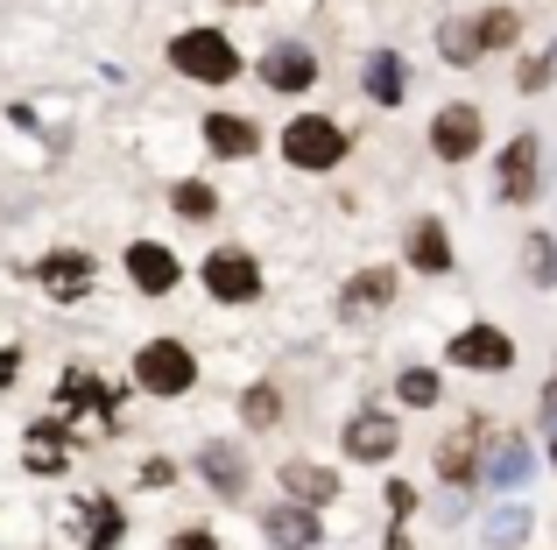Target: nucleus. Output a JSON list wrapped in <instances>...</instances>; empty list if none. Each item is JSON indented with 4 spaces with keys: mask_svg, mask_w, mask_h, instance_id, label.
<instances>
[{
    "mask_svg": "<svg viewBox=\"0 0 557 550\" xmlns=\"http://www.w3.org/2000/svg\"><path fill=\"white\" fill-rule=\"evenodd\" d=\"M85 550H113L127 537V515H121V501H85Z\"/></svg>",
    "mask_w": 557,
    "mask_h": 550,
    "instance_id": "412c9836",
    "label": "nucleus"
},
{
    "mask_svg": "<svg viewBox=\"0 0 557 550\" xmlns=\"http://www.w3.org/2000/svg\"><path fill=\"white\" fill-rule=\"evenodd\" d=\"M473 28H480V50H508V42L522 36V14L516 8H487Z\"/></svg>",
    "mask_w": 557,
    "mask_h": 550,
    "instance_id": "5701e85b",
    "label": "nucleus"
},
{
    "mask_svg": "<svg viewBox=\"0 0 557 550\" xmlns=\"http://www.w3.org/2000/svg\"><path fill=\"white\" fill-rule=\"evenodd\" d=\"M544 430H550V459H557V382L544 388Z\"/></svg>",
    "mask_w": 557,
    "mask_h": 550,
    "instance_id": "72a5a7b5",
    "label": "nucleus"
},
{
    "mask_svg": "<svg viewBox=\"0 0 557 550\" xmlns=\"http://www.w3.org/2000/svg\"><path fill=\"white\" fill-rule=\"evenodd\" d=\"M275 480H283L289 501H304V509H325V501L339 495V473H332V466H311V459H289Z\"/></svg>",
    "mask_w": 557,
    "mask_h": 550,
    "instance_id": "4468645a",
    "label": "nucleus"
},
{
    "mask_svg": "<svg viewBox=\"0 0 557 550\" xmlns=\"http://www.w3.org/2000/svg\"><path fill=\"white\" fill-rule=\"evenodd\" d=\"M135 382L149 388V396H184V388L198 382V360H190V346H177V339H149L135 353Z\"/></svg>",
    "mask_w": 557,
    "mask_h": 550,
    "instance_id": "7ed1b4c3",
    "label": "nucleus"
},
{
    "mask_svg": "<svg viewBox=\"0 0 557 550\" xmlns=\"http://www.w3.org/2000/svg\"><path fill=\"white\" fill-rule=\"evenodd\" d=\"M233 8H255V0H233Z\"/></svg>",
    "mask_w": 557,
    "mask_h": 550,
    "instance_id": "e433bc0d",
    "label": "nucleus"
},
{
    "mask_svg": "<svg viewBox=\"0 0 557 550\" xmlns=\"http://www.w3.org/2000/svg\"><path fill=\"white\" fill-rule=\"evenodd\" d=\"M388 509H395V515H409V509H417V487H403V480H388Z\"/></svg>",
    "mask_w": 557,
    "mask_h": 550,
    "instance_id": "473e14b6",
    "label": "nucleus"
},
{
    "mask_svg": "<svg viewBox=\"0 0 557 550\" xmlns=\"http://www.w3.org/2000/svg\"><path fill=\"white\" fill-rule=\"evenodd\" d=\"M445 360L451 367H480V374H508L516 367V346H508V332H494V325H466L459 339L445 346Z\"/></svg>",
    "mask_w": 557,
    "mask_h": 550,
    "instance_id": "39448f33",
    "label": "nucleus"
},
{
    "mask_svg": "<svg viewBox=\"0 0 557 550\" xmlns=\"http://www.w3.org/2000/svg\"><path fill=\"white\" fill-rule=\"evenodd\" d=\"M177 550H219L212 537H198V529H190V537H177Z\"/></svg>",
    "mask_w": 557,
    "mask_h": 550,
    "instance_id": "c9c22d12",
    "label": "nucleus"
},
{
    "mask_svg": "<svg viewBox=\"0 0 557 550\" xmlns=\"http://www.w3.org/2000/svg\"><path fill=\"white\" fill-rule=\"evenodd\" d=\"M536 163H544V155H536V135H516L502 149V170H494L502 205H530V198H536Z\"/></svg>",
    "mask_w": 557,
    "mask_h": 550,
    "instance_id": "0eeeda50",
    "label": "nucleus"
},
{
    "mask_svg": "<svg viewBox=\"0 0 557 550\" xmlns=\"http://www.w3.org/2000/svg\"><path fill=\"white\" fill-rule=\"evenodd\" d=\"M480 430H487V424H466V430H451V438L437 445V473H445L451 487H466V480H473V459H480Z\"/></svg>",
    "mask_w": 557,
    "mask_h": 550,
    "instance_id": "a211bd4d",
    "label": "nucleus"
},
{
    "mask_svg": "<svg viewBox=\"0 0 557 550\" xmlns=\"http://www.w3.org/2000/svg\"><path fill=\"white\" fill-rule=\"evenodd\" d=\"M22 459H28V473H57L71 452H64L57 438H42V430H28V452H22Z\"/></svg>",
    "mask_w": 557,
    "mask_h": 550,
    "instance_id": "c85d7f7f",
    "label": "nucleus"
},
{
    "mask_svg": "<svg viewBox=\"0 0 557 550\" xmlns=\"http://www.w3.org/2000/svg\"><path fill=\"white\" fill-rule=\"evenodd\" d=\"M261 529H269L275 550H318V509H304V501H275L269 515H261Z\"/></svg>",
    "mask_w": 557,
    "mask_h": 550,
    "instance_id": "ddd939ff",
    "label": "nucleus"
},
{
    "mask_svg": "<svg viewBox=\"0 0 557 550\" xmlns=\"http://www.w3.org/2000/svg\"><path fill=\"white\" fill-rule=\"evenodd\" d=\"M240 416H247V424H255V430H269L275 416H283V396H275L269 382H261V388H247V396H240Z\"/></svg>",
    "mask_w": 557,
    "mask_h": 550,
    "instance_id": "a878e982",
    "label": "nucleus"
},
{
    "mask_svg": "<svg viewBox=\"0 0 557 550\" xmlns=\"http://www.w3.org/2000/svg\"><path fill=\"white\" fill-rule=\"evenodd\" d=\"M36 275L50 283V297H85V289H92V262H85V254H50Z\"/></svg>",
    "mask_w": 557,
    "mask_h": 550,
    "instance_id": "4be33fe9",
    "label": "nucleus"
},
{
    "mask_svg": "<svg viewBox=\"0 0 557 550\" xmlns=\"http://www.w3.org/2000/svg\"><path fill=\"white\" fill-rule=\"evenodd\" d=\"M198 473L219 487V495H240V487H247V459H240V445H205V452H198Z\"/></svg>",
    "mask_w": 557,
    "mask_h": 550,
    "instance_id": "6ab92c4d",
    "label": "nucleus"
},
{
    "mask_svg": "<svg viewBox=\"0 0 557 550\" xmlns=\"http://www.w3.org/2000/svg\"><path fill=\"white\" fill-rule=\"evenodd\" d=\"M177 480V466H170V459H149V466H141V487H170Z\"/></svg>",
    "mask_w": 557,
    "mask_h": 550,
    "instance_id": "2f4dec72",
    "label": "nucleus"
},
{
    "mask_svg": "<svg viewBox=\"0 0 557 550\" xmlns=\"http://www.w3.org/2000/svg\"><path fill=\"white\" fill-rule=\"evenodd\" d=\"M205 289H212L219 303H255V297H261V268H255V254H240V248L205 254Z\"/></svg>",
    "mask_w": 557,
    "mask_h": 550,
    "instance_id": "20e7f679",
    "label": "nucleus"
},
{
    "mask_svg": "<svg viewBox=\"0 0 557 550\" xmlns=\"http://www.w3.org/2000/svg\"><path fill=\"white\" fill-rule=\"evenodd\" d=\"M177 254L163 248V240H135V248H127V283L141 289V297H163V289H177Z\"/></svg>",
    "mask_w": 557,
    "mask_h": 550,
    "instance_id": "9b49d317",
    "label": "nucleus"
},
{
    "mask_svg": "<svg viewBox=\"0 0 557 550\" xmlns=\"http://www.w3.org/2000/svg\"><path fill=\"white\" fill-rule=\"evenodd\" d=\"M261 85H269V92H311V85H318V57L304 50V42H269V57H261Z\"/></svg>",
    "mask_w": 557,
    "mask_h": 550,
    "instance_id": "6e6552de",
    "label": "nucleus"
},
{
    "mask_svg": "<svg viewBox=\"0 0 557 550\" xmlns=\"http://www.w3.org/2000/svg\"><path fill=\"white\" fill-rule=\"evenodd\" d=\"M14 367H22V353H14V346H0V388H14Z\"/></svg>",
    "mask_w": 557,
    "mask_h": 550,
    "instance_id": "f704fd0d",
    "label": "nucleus"
},
{
    "mask_svg": "<svg viewBox=\"0 0 557 550\" xmlns=\"http://www.w3.org/2000/svg\"><path fill=\"white\" fill-rule=\"evenodd\" d=\"M480 445H487V459H480L487 487H522L530 480V445H522L516 430H480Z\"/></svg>",
    "mask_w": 557,
    "mask_h": 550,
    "instance_id": "9d476101",
    "label": "nucleus"
},
{
    "mask_svg": "<svg viewBox=\"0 0 557 550\" xmlns=\"http://www.w3.org/2000/svg\"><path fill=\"white\" fill-rule=\"evenodd\" d=\"M403 248H409V262H417L423 275H445V268H451V234H445V220H417Z\"/></svg>",
    "mask_w": 557,
    "mask_h": 550,
    "instance_id": "2eb2a0df",
    "label": "nucleus"
},
{
    "mask_svg": "<svg viewBox=\"0 0 557 550\" xmlns=\"http://www.w3.org/2000/svg\"><path fill=\"white\" fill-rule=\"evenodd\" d=\"M388 303H395V275L388 268H360L354 283L339 289V317H346V325H368V317L388 311Z\"/></svg>",
    "mask_w": 557,
    "mask_h": 550,
    "instance_id": "f8f14e48",
    "label": "nucleus"
},
{
    "mask_svg": "<svg viewBox=\"0 0 557 550\" xmlns=\"http://www.w3.org/2000/svg\"><path fill=\"white\" fill-rule=\"evenodd\" d=\"M170 64H177L184 78H198V85H226L233 71H240V50H233L219 28H184V36L170 42Z\"/></svg>",
    "mask_w": 557,
    "mask_h": 550,
    "instance_id": "f257e3e1",
    "label": "nucleus"
},
{
    "mask_svg": "<svg viewBox=\"0 0 557 550\" xmlns=\"http://www.w3.org/2000/svg\"><path fill=\"white\" fill-rule=\"evenodd\" d=\"M170 205H177V212H184V220H212V205H219V198H212V184H198V177H184V184H177V191H170Z\"/></svg>",
    "mask_w": 557,
    "mask_h": 550,
    "instance_id": "393cba45",
    "label": "nucleus"
},
{
    "mask_svg": "<svg viewBox=\"0 0 557 550\" xmlns=\"http://www.w3.org/2000/svg\"><path fill=\"white\" fill-rule=\"evenodd\" d=\"M283 155L297 170H332L346 155V135H339V121H325V113H297V121L283 127Z\"/></svg>",
    "mask_w": 557,
    "mask_h": 550,
    "instance_id": "f03ea898",
    "label": "nucleus"
},
{
    "mask_svg": "<svg viewBox=\"0 0 557 550\" xmlns=\"http://www.w3.org/2000/svg\"><path fill=\"white\" fill-rule=\"evenodd\" d=\"M395 388H403V402H409V410H431V402H437V374H431V367H409Z\"/></svg>",
    "mask_w": 557,
    "mask_h": 550,
    "instance_id": "c756f323",
    "label": "nucleus"
},
{
    "mask_svg": "<svg viewBox=\"0 0 557 550\" xmlns=\"http://www.w3.org/2000/svg\"><path fill=\"white\" fill-rule=\"evenodd\" d=\"M437 42H445L451 64H473V57H480V28L473 22H445V28H437Z\"/></svg>",
    "mask_w": 557,
    "mask_h": 550,
    "instance_id": "bb28decb",
    "label": "nucleus"
},
{
    "mask_svg": "<svg viewBox=\"0 0 557 550\" xmlns=\"http://www.w3.org/2000/svg\"><path fill=\"white\" fill-rule=\"evenodd\" d=\"M522 537H530V509H522V501H508V509H494V515H487V543L516 550Z\"/></svg>",
    "mask_w": 557,
    "mask_h": 550,
    "instance_id": "b1692460",
    "label": "nucleus"
},
{
    "mask_svg": "<svg viewBox=\"0 0 557 550\" xmlns=\"http://www.w3.org/2000/svg\"><path fill=\"white\" fill-rule=\"evenodd\" d=\"M480 107H437V121H431V149L445 155V163H466V155L480 149Z\"/></svg>",
    "mask_w": 557,
    "mask_h": 550,
    "instance_id": "1a4fd4ad",
    "label": "nucleus"
},
{
    "mask_svg": "<svg viewBox=\"0 0 557 550\" xmlns=\"http://www.w3.org/2000/svg\"><path fill=\"white\" fill-rule=\"evenodd\" d=\"M205 141H212L219 155H255L261 149V127L240 121V113H212V121H205Z\"/></svg>",
    "mask_w": 557,
    "mask_h": 550,
    "instance_id": "aec40b11",
    "label": "nucleus"
},
{
    "mask_svg": "<svg viewBox=\"0 0 557 550\" xmlns=\"http://www.w3.org/2000/svg\"><path fill=\"white\" fill-rule=\"evenodd\" d=\"M360 85H368L374 107H395V99L409 92V64H403L395 50H374V57H368V71H360Z\"/></svg>",
    "mask_w": 557,
    "mask_h": 550,
    "instance_id": "f3484780",
    "label": "nucleus"
},
{
    "mask_svg": "<svg viewBox=\"0 0 557 550\" xmlns=\"http://www.w3.org/2000/svg\"><path fill=\"white\" fill-rule=\"evenodd\" d=\"M78 410H92V424L107 430V424H113V388H99L85 367H71V374H64V396H57V410L42 416V430H64Z\"/></svg>",
    "mask_w": 557,
    "mask_h": 550,
    "instance_id": "423d86ee",
    "label": "nucleus"
},
{
    "mask_svg": "<svg viewBox=\"0 0 557 550\" xmlns=\"http://www.w3.org/2000/svg\"><path fill=\"white\" fill-rule=\"evenodd\" d=\"M550 71H557V50L530 57V64H522V92H544V85H550Z\"/></svg>",
    "mask_w": 557,
    "mask_h": 550,
    "instance_id": "7c9ffc66",
    "label": "nucleus"
},
{
    "mask_svg": "<svg viewBox=\"0 0 557 550\" xmlns=\"http://www.w3.org/2000/svg\"><path fill=\"white\" fill-rule=\"evenodd\" d=\"M522 262H530V283H557V240L550 234H530V248H522Z\"/></svg>",
    "mask_w": 557,
    "mask_h": 550,
    "instance_id": "cd10ccee",
    "label": "nucleus"
},
{
    "mask_svg": "<svg viewBox=\"0 0 557 550\" xmlns=\"http://www.w3.org/2000/svg\"><path fill=\"white\" fill-rule=\"evenodd\" d=\"M395 438H403V430H395L388 416H374V410L346 424V452H354V459H368V466H381V459L395 452Z\"/></svg>",
    "mask_w": 557,
    "mask_h": 550,
    "instance_id": "dca6fc26",
    "label": "nucleus"
}]
</instances>
